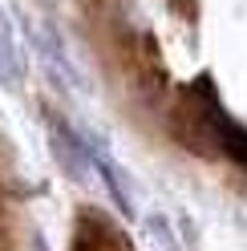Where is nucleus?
<instances>
[{
  "mask_svg": "<svg viewBox=\"0 0 247 251\" xmlns=\"http://www.w3.org/2000/svg\"><path fill=\"white\" fill-rule=\"evenodd\" d=\"M219 118L223 109L215 105V98H195V89H187L171 109V130L191 154L215 158L219 154Z\"/></svg>",
  "mask_w": 247,
  "mask_h": 251,
  "instance_id": "obj_1",
  "label": "nucleus"
}]
</instances>
